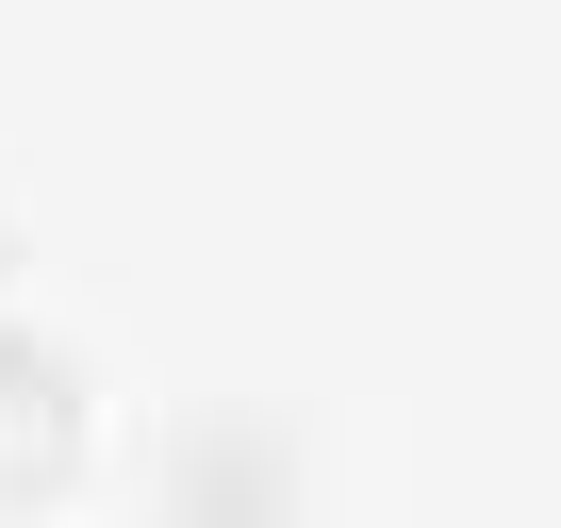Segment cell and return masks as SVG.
<instances>
[{"mask_svg":"<svg viewBox=\"0 0 561 528\" xmlns=\"http://www.w3.org/2000/svg\"><path fill=\"white\" fill-rule=\"evenodd\" d=\"M280 512H298V479H280V446L248 413H198L165 446V528H280Z\"/></svg>","mask_w":561,"mask_h":528,"instance_id":"cell-1","label":"cell"},{"mask_svg":"<svg viewBox=\"0 0 561 528\" xmlns=\"http://www.w3.org/2000/svg\"><path fill=\"white\" fill-rule=\"evenodd\" d=\"M67 462H83V380H67V347L0 331V495H67Z\"/></svg>","mask_w":561,"mask_h":528,"instance_id":"cell-2","label":"cell"}]
</instances>
